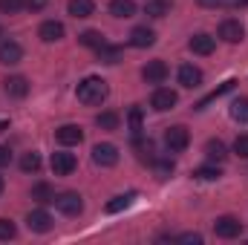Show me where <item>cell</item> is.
<instances>
[{
    "instance_id": "6da1fadb",
    "label": "cell",
    "mask_w": 248,
    "mask_h": 245,
    "mask_svg": "<svg viewBox=\"0 0 248 245\" xmlns=\"http://www.w3.org/2000/svg\"><path fill=\"white\" fill-rule=\"evenodd\" d=\"M75 95H78V101H81V104H87V107H98V104H104V98L110 95V87H107V81H104V78L90 75V78H84V81L78 84Z\"/></svg>"
},
{
    "instance_id": "7a4b0ae2",
    "label": "cell",
    "mask_w": 248,
    "mask_h": 245,
    "mask_svg": "<svg viewBox=\"0 0 248 245\" xmlns=\"http://www.w3.org/2000/svg\"><path fill=\"white\" fill-rule=\"evenodd\" d=\"M165 144H168L170 153H185L187 144H190V133H187L182 124L168 127V130H165Z\"/></svg>"
},
{
    "instance_id": "3957f363",
    "label": "cell",
    "mask_w": 248,
    "mask_h": 245,
    "mask_svg": "<svg viewBox=\"0 0 248 245\" xmlns=\"http://www.w3.org/2000/svg\"><path fill=\"white\" fill-rule=\"evenodd\" d=\"M55 208L61 211L63 216H78L84 211V199L75 190H66V193H58L55 196Z\"/></svg>"
},
{
    "instance_id": "277c9868",
    "label": "cell",
    "mask_w": 248,
    "mask_h": 245,
    "mask_svg": "<svg viewBox=\"0 0 248 245\" xmlns=\"http://www.w3.org/2000/svg\"><path fill=\"white\" fill-rule=\"evenodd\" d=\"M93 162H95L98 168H113V165H119V147L110 144V141L95 144V147H93Z\"/></svg>"
},
{
    "instance_id": "5b68a950",
    "label": "cell",
    "mask_w": 248,
    "mask_h": 245,
    "mask_svg": "<svg viewBox=\"0 0 248 245\" xmlns=\"http://www.w3.org/2000/svg\"><path fill=\"white\" fill-rule=\"evenodd\" d=\"M214 234H217L219 240H234V237L243 234V222H240L237 216H219V219L214 222Z\"/></svg>"
},
{
    "instance_id": "8992f818",
    "label": "cell",
    "mask_w": 248,
    "mask_h": 245,
    "mask_svg": "<svg viewBox=\"0 0 248 245\" xmlns=\"http://www.w3.org/2000/svg\"><path fill=\"white\" fill-rule=\"evenodd\" d=\"M179 104V95L173 92V90H168V87H159L156 92H153V98H150V107L156 110V113H168V110H173Z\"/></svg>"
},
{
    "instance_id": "52a82bcc",
    "label": "cell",
    "mask_w": 248,
    "mask_h": 245,
    "mask_svg": "<svg viewBox=\"0 0 248 245\" xmlns=\"http://www.w3.org/2000/svg\"><path fill=\"white\" fill-rule=\"evenodd\" d=\"M49 165H52V173H55V176H69V173L78 168L75 156H72V153H66V150H58V153H52Z\"/></svg>"
},
{
    "instance_id": "ba28073f",
    "label": "cell",
    "mask_w": 248,
    "mask_h": 245,
    "mask_svg": "<svg viewBox=\"0 0 248 245\" xmlns=\"http://www.w3.org/2000/svg\"><path fill=\"white\" fill-rule=\"evenodd\" d=\"M219 38H222L225 44H240V41L246 38V26H243L240 20H222V23H219Z\"/></svg>"
},
{
    "instance_id": "9c48e42d",
    "label": "cell",
    "mask_w": 248,
    "mask_h": 245,
    "mask_svg": "<svg viewBox=\"0 0 248 245\" xmlns=\"http://www.w3.org/2000/svg\"><path fill=\"white\" fill-rule=\"evenodd\" d=\"M55 138H58V144H63V147H72V144H81L84 141V130L78 124H63V127L55 130Z\"/></svg>"
},
{
    "instance_id": "30bf717a",
    "label": "cell",
    "mask_w": 248,
    "mask_h": 245,
    "mask_svg": "<svg viewBox=\"0 0 248 245\" xmlns=\"http://www.w3.org/2000/svg\"><path fill=\"white\" fill-rule=\"evenodd\" d=\"M187 46H190V52H193V55H211V52L217 49V38H211V35L199 32V35H193V38L187 41Z\"/></svg>"
},
{
    "instance_id": "8fae6325",
    "label": "cell",
    "mask_w": 248,
    "mask_h": 245,
    "mask_svg": "<svg viewBox=\"0 0 248 245\" xmlns=\"http://www.w3.org/2000/svg\"><path fill=\"white\" fill-rule=\"evenodd\" d=\"M26 225H29V231H35V234H46V231H52V216H49L46 211H29Z\"/></svg>"
},
{
    "instance_id": "7c38bea8",
    "label": "cell",
    "mask_w": 248,
    "mask_h": 245,
    "mask_svg": "<svg viewBox=\"0 0 248 245\" xmlns=\"http://www.w3.org/2000/svg\"><path fill=\"white\" fill-rule=\"evenodd\" d=\"M141 78H144L147 84H162V81L168 78V63L165 61H147L144 69H141Z\"/></svg>"
},
{
    "instance_id": "4fadbf2b",
    "label": "cell",
    "mask_w": 248,
    "mask_h": 245,
    "mask_svg": "<svg viewBox=\"0 0 248 245\" xmlns=\"http://www.w3.org/2000/svg\"><path fill=\"white\" fill-rule=\"evenodd\" d=\"M179 84H182L185 90H196V87L202 84V69L193 66V63H182V66H179Z\"/></svg>"
},
{
    "instance_id": "5bb4252c",
    "label": "cell",
    "mask_w": 248,
    "mask_h": 245,
    "mask_svg": "<svg viewBox=\"0 0 248 245\" xmlns=\"http://www.w3.org/2000/svg\"><path fill=\"white\" fill-rule=\"evenodd\" d=\"M153 44H156V32H153L150 26H136V29L130 32V46L144 49V46H153Z\"/></svg>"
},
{
    "instance_id": "9a60e30c",
    "label": "cell",
    "mask_w": 248,
    "mask_h": 245,
    "mask_svg": "<svg viewBox=\"0 0 248 245\" xmlns=\"http://www.w3.org/2000/svg\"><path fill=\"white\" fill-rule=\"evenodd\" d=\"M20 58H23V46L17 41H3L0 44V63L12 66V63H20Z\"/></svg>"
},
{
    "instance_id": "2e32d148",
    "label": "cell",
    "mask_w": 248,
    "mask_h": 245,
    "mask_svg": "<svg viewBox=\"0 0 248 245\" xmlns=\"http://www.w3.org/2000/svg\"><path fill=\"white\" fill-rule=\"evenodd\" d=\"M38 35H41L44 44H55V41L63 38V23L61 20H44L41 29H38Z\"/></svg>"
},
{
    "instance_id": "e0dca14e",
    "label": "cell",
    "mask_w": 248,
    "mask_h": 245,
    "mask_svg": "<svg viewBox=\"0 0 248 245\" xmlns=\"http://www.w3.org/2000/svg\"><path fill=\"white\" fill-rule=\"evenodd\" d=\"M3 87H6V92H9L12 98H26V92H29V81H26L23 75H9V78L3 81Z\"/></svg>"
},
{
    "instance_id": "ac0fdd59",
    "label": "cell",
    "mask_w": 248,
    "mask_h": 245,
    "mask_svg": "<svg viewBox=\"0 0 248 245\" xmlns=\"http://www.w3.org/2000/svg\"><path fill=\"white\" fill-rule=\"evenodd\" d=\"M205 156H208L211 162H225V159H228V147H225L219 138H208V141H205Z\"/></svg>"
},
{
    "instance_id": "d6986e66",
    "label": "cell",
    "mask_w": 248,
    "mask_h": 245,
    "mask_svg": "<svg viewBox=\"0 0 248 245\" xmlns=\"http://www.w3.org/2000/svg\"><path fill=\"white\" fill-rule=\"evenodd\" d=\"M234 84H237V81H225V84H222V87H217V90H214V92H208V95H205V98H202V101H196V104H193V110H205V107H208V104H214V101H217V98H222V95H225V92H231V90H234Z\"/></svg>"
},
{
    "instance_id": "ffe728a7",
    "label": "cell",
    "mask_w": 248,
    "mask_h": 245,
    "mask_svg": "<svg viewBox=\"0 0 248 245\" xmlns=\"http://www.w3.org/2000/svg\"><path fill=\"white\" fill-rule=\"evenodd\" d=\"M66 12H69L72 17H90V15L95 12V3H93V0H69V3H66Z\"/></svg>"
},
{
    "instance_id": "44dd1931",
    "label": "cell",
    "mask_w": 248,
    "mask_h": 245,
    "mask_svg": "<svg viewBox=\"0 0 248 245\" xmlns=\"http://www.w3.org/2000/svg\"><path fill=\"white\" fill-rule=\"evenodd\" d=\"M110 15L127 20V17L136 15V3H133V0H110Z\"/></svg>"
},
{
    "instance_id": "7402d4cb",
    "label": "cell",
    "mask_w": 248,
    "mask_h": 245,
    "mask_svg": "<svg viewBox=\"0 0 248 245\" xmlns=\"http://www.w3.org/2000/svg\"><path fill=\"white\" fill-rule=\"evenodd\" d=\"M133 199H136V193L130 190V193H122V196H113L107 205H104V211L107 214H119V211H124V208H130L133 205Z\"/></svg>"
},
{
    "instance_id": "603a6c76",
    "label": "cell",
    "mask_w": 248,
    "mask_h": 245,
    "mask_svg": "<svg viewBox=\"0 0 248 245\" xmlns=\"http://www.w3.org/2000/svg\"><path fill=\"white\" fill-rule=\"evenodd\" d=\"M95 52H98V61H101V63H119V61H122V46H110V44H101Z\"/></svg>"
},
{
    "instance_id": "cb8c5ba5",
    "label": "cell",
    "mask_w": 248,
    "mask_h": 245,
    "mask_svg": "<svg viewBox=\"0 0 248 245\" xmlns=\"http://www.w3.org/2000/svg\"><path fill=\"white\" fill-rule=\"evenodd\" d=\"M170 12V0H147L144 3V15L150 17H165Z\"/></svg>"
},
{
    "instance_id": "d4e9b609",
    "label": "cell",
    "mask_w": 248,
    "mask_h": 245,
    "mask_svg": "<svg viewBox=\"0 0 248 245\" xmlns=\"http://www.w3.org/2000/svg\"><path fill=\"white\" fill-rule=\"evenodd\" d=\"M78 41H81V46H90V49H98L101 44H107V41H104V35H101V32H95V29L81 32V35H78Z\"/></svg>"
},
{
    "instance_id": "484cf974",
    "label": "cell",
    "mask_w": 248,
    "mask_h": 245,
    "mask_svg": "<svg viewBox=\"0 0 248 245\" xmlns=\"http://www.w3.org/2000/svg\"><path fill=\"white\" fill-rule=\"evenodd\" d=\"M119 113H113V110H104V113H98L95 116V124L101 127V130H119Z\"/></svg>"
},
{
    "instance_id": "4316f807",
    "label": "cell",
    "mask_w": 248,
    "mask_h": 245,
    "mask_svg": "<svg viewBox=\"0 0 248 245\" xmlns=\"http://www.w3.org/2000/svg\"><path fill=\"white\" fill-rule=\"evenodd\" d=\"M219 176H222V170H219L217 165H202V168L193 170V179H202V182H214V179H219Z\"/></svg>"
},
{
    "instance_id": "83f0119b",
    "label": "cell",
    "mask_w": 248,
    "mask_h": 245,
    "mask_svg": "<svg viewBox=\"0 0 248 245\" xmlns=\"http://www.w3.org/2000/svg\"><path fill=\"white\" fill-rule=\"evenodd\" d=\"M32 199H38V202H55V190H52V184L38 182L35 187H32Z\"/></svg>"
},
{
    "instance_id": "f1b7e54d",
    "label": "cell",
    "mask_w": 248,
    "mask_h": 245,
    "mask_svg": "<svg viewBox=\"0 0 248 245\" xmlns=\"http://www.w3.org/2000/svg\"><path fill=\"white\" fill-rule=\"evenodd\" d=\"M231 119L240 124H248V98H237L231 104Z\"/></svg>"
},
{
    "instance_id": "f546056e",
    "label": "cell",
    "mask_w": 248,
    "mask_h": 245,
    "mask_svg": "<svg viewBox=\"0 0 248 245\" xmlns=\"http://www.w3.org/2000/svg\"><path fill=\"white\" fill-rule=\"evenodd\" d=\"M127 124H130L133 138H139V136H141V130H144V124H141V110H139V107H133V110L127 113Z\"/></svg>"
},
{
    "instance_id": "4dcf8cb0",
    "label": "cell",
    "mask_w": 248,
    "mask_h": 245,
    "mask_svg": "<svg viewBox=\"0 0 248 245\" xmlns=\"http://www.w3.org/2000/svg\"><path fill=\"white\" fill-rule=\"evenodd\" d=\"M20 170H23V173H38V170H41V156H38V153H23Z\"/></svg>"
},
{
    "instance_id": "1f68e13d",
    "label": "cell",
    "mask_w": 248,
    "mask_h": 245,
    "mask_svg": "<svg viewBox=\"0 0 248 245\" xmlns=\"http://www.w3.org/2000/svg\"><path fill=\"white\" fill-rule=\"evenodd\" d=\"M15 234H17L15 222H12V219H6V216H0V240H3V243H9V240H15Z\"/></svg>"
},
{
    "instance_id": "d6a6232c",
    "label": "cell",
    "mask_w": 248,
    "mask_h": 245,
    "mask_svg": "<svg viewBox=\"0 0 248 245\" xmlns=\"http://www.w3.org/2000/svg\"><path fill=\"white\" fill-rule=\"evenodd\" d=\"M153 168H156L159 179H168V176L173 173V162H170V159H153Z\"/></svg>"
},
{
    "instance_id": "836d02e7",
    "label": "cell",
    "mask_w": 248,
    "mask_h": 245,
    "mask_svg": "<svg viewBox=\"0 0 248 245\" xmlns=\"http://www.w3.org/2000/svg\"><path fill=\"white\" fill-rule=\"evenodd\" d=\"M26 6V0H0V15H17Z\"/></svg>"
},
{
    "instance_id": "e575fe53",
    "label": "cell",
    "mask_w": 248,
    "mask_h": 245,
    "mask_svg": "<svg viewBox=\"0 0 248 245\" xmlns=\"http://www.w3.org/2000/svg\"><path fill=\"white\" fill-rule=\"evenodd\" d=\"M234 153H237L240 159H248V136H237V141H234Z\"/></svg>"
},
{
    "instance_id": "d590c367",
    "label": "cell",
    "mask_w": 248,
    "mask_h": 245,
    "mask_svg": "<svg viewBox=\"0 0 248 245\" xmlns=\"http://www.w3.org/2000/svg\"><path fill=\"white\" fill-rule=\"evenodd\" d=\"M176 243H187V245H199L202 243V234H193V231H187V234H179V237H173Z\"/></svg>"
},
{
    "instance_id": "8d00e7d4",
    "label": "cell",
    "mask_w": 248,
    "mask_h": 245,
    "mask_svg": "<svg viewBox=\"0 0 248 245\" xmlns=\"http://www.w3.org/2000/svg\"><path fill=\"white\" fill-rule=\"evenodd\" d=\"M9 162H12V150H9V147H3V144H0V168H6V165H9Z\"/></svg>"
},
{
    "instance_id": "74e56055",
    "label": "cell",
    "mask_w": 248,
    "mask_h": 245,
    "mask_svg": "<svg viewBox=\"0 0 248 245\" xmlns=\"http://www.w3.org/2000/svg\"><path fill=\"white\" fill-rule=\"evenodd\" d=\"M44 6H46V0H26V9L29 12H41Z\"/></svg>"
},
{
    "instance_id": "f35d334b",
    "label": "cell",
    "mask_w": 248,
    "mask_h": 245,
    "mask_svg": "<svg viewBox=\"0 0 248 245\" xmlns=\"http://www.w3.org/2000/svg\"><path fill=\"white\" fill-rule=\"evenodd\" d=\"M199 6H205V9H217V6H222V0H196Z\"/></svg>"
},
{
    "instance_id": "ab89813d",
    "label": "cell",
    "mask_w": 248,
    "mask_h": 245,
    "mask_svg": "<svg viewBox=\"0 0 248 245\" xmlns=\"http://www.w3.org/2000/svg\"><path fill=\"white\" fill-rule=\"evenodd\" d=\"M234 6H248V0H234Z\"/></svg>"
},
{
    "instance_id": "60d3db41",
    "label": "cell",
    "mask_w": 248,
    "mask_h": 245,
    "mask_svg": "<svg viewBox=\"0 0 248 245\" xmlns=\"http://www.w3.org/2000/svg\"><path fill=\"white\" fill-rule=\"evenodd\" d=\"M3 130H9V122H0V133H3Z\"/></svg>"
},
{
    "instance_id": "b9f144b4",
    "label": "cell",
    "mask_w": 248,
    "mask_h": 245,
    "mask_svg": "<svg viewBox=\"0 0 248 245\" xmlns=\"http://www.w3.org/2000/svg\"><path fill=\"white\" fill-rule=\"evenodd\" d=\"M3 187H6V184H3V176H0V196H3Z\"/></svg>"
}]
</instances>
